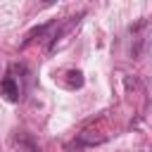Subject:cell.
<instances>
[{"label":"cell","mask_w":152,"mask_h":152,"mask_svg":"<svg viewBox=\"0 0 152 152\" xmlns=\"http://www.w3.org/2000/svg\"><path fill=\"white\" fill-rule=\"evenodd\" d=\"M0 95L7 102H19V97H21V86L12 69H7V74L0 78Z\"/></svg>","instance_id":"cell-1"},{"label":"cell","mask_w":152,"mask_h":152,"mask_svg":"<svg viewBox=\"0 0 152 152\" xmlns=\"http://www.w3.org/2000/svg\"><path fill=\"white\" fill-rule=\"evenodd\" d=\"M57 26V21H48V24H43V26H38V28H31L28 33H26V38H24V43H21V48H26V45H31L33 40H40V38H45L48 36V31H52Z\"/></svg>","instance_id":"cell-2"},{"label":"cell","mask_w":152,"mask_h":152,"mask_svg":"<svg viewBox=\"0 0 152 152\" xmlns=\"http://www.w3.org/2000/svg\"><path fill=\"white\" fill-rule=\"evenodd\" d=\"M66 88L69 90H76V88H83V71H78V69H69L66 71Z\"/></svg>","instance_id":"cell-3"},{"label":"cell","mask_w":152,"mask_h":152,"mask_svg":"<svg viewBox=\"0 0 152 152\" xmlns=\"http://www.w3.org/2000/svg\"><path fill=\"white\" fill-rule=\"evenodd\" d=\"M55 0H43V7H48V5H52Z\"/></svg>","instance_id":"cell-4"}]
</instances>
